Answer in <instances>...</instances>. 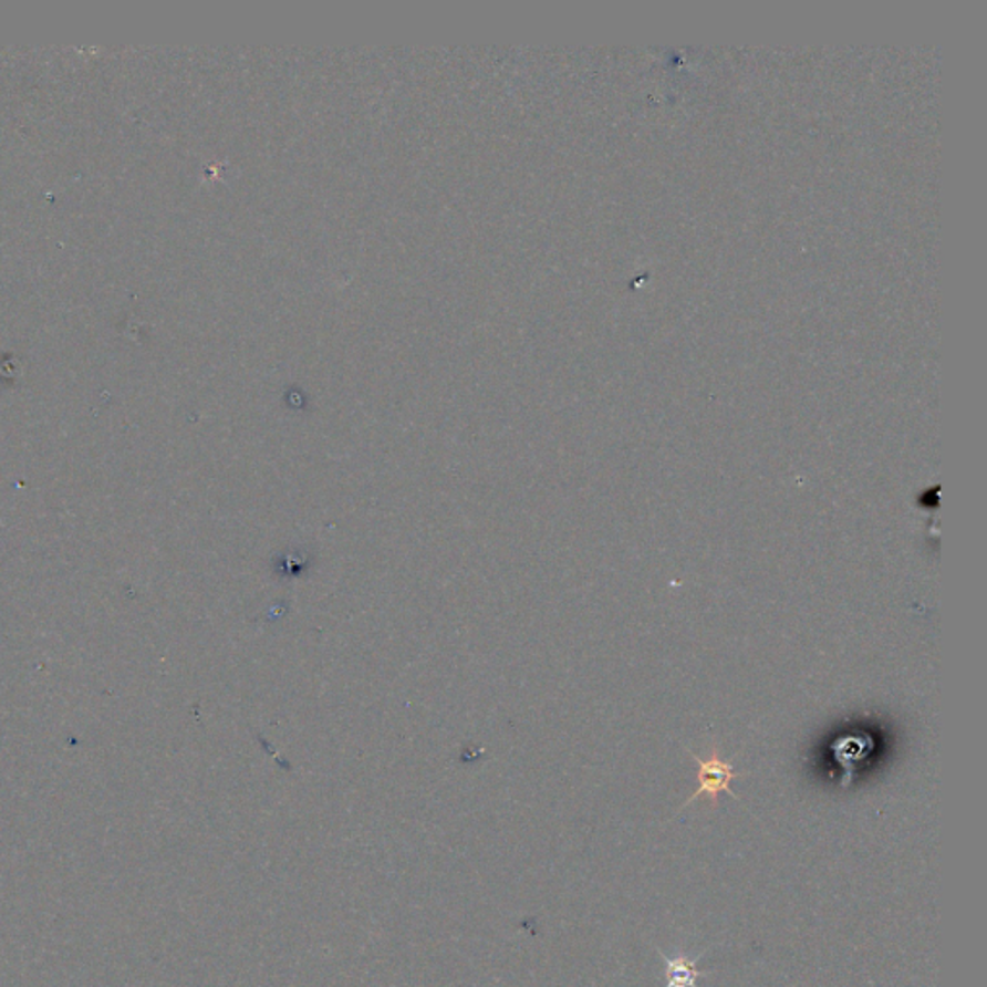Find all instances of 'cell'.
I'll return each instance as SVG.
<instances>
[{
  "instance_id": "1",
  "label": "cell",
  "mask_w": 987,
  "mask_h": 987,
  "mask_svg": "<svg viewBox=\"0 0 987 987\" xmlns=\"http://www.w3.org/2000/svg\"><path fill=\"white\" fill-rule=\"evenodd\" d=\"M687 752L698 763V789L688 797V801L680 808L688 807L690 802L698 801L700 797H708L711 807H718V799L721 793L729 794V797H734L735 801H739V797L731 791L729 786H731L734 779L740 778L742 773L735 770L731 763L719 758L718 748H711V755L708 760H703L700 756L693 755L690 750H687Z\"/></svg>"
},
{
  "instance_id": "2",
  "label": "cell",
  "mask_w": 987,
  "mask_h": 987,
  "mask_svg": "<svg viewBox=\"0 0 987 987\" xmlns=\"http://www.w3.org/2000/svg\"><path fill=\"white\" fill-rule=\"evenodd\" d=\"M659 957L664 960L667 970L666 987H698V978H704L706 974L696 970V963L703 958L698 955L695 958H687V955L677 953L674 957L664 955V950H659Z\"/></svg>"
}]
</instances>
